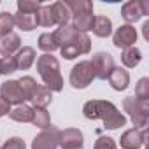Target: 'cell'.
I'll list each match as a JSON object with an SVG mask.
<instances>
[{
  "mask_svg": "<svg viewBox=\"0 0 149 149\" xmlns=\"http://www.w3.org/2000/svg\"><path fill=\"white\" fill-rule=\"evenodd\" d=\"M37 70L44 81V88H47L51 93L53 91H61L63 90V77L60 74V63L54 56L51 54H42L37 60Z\"/></svg>",
  "mask_w": 149,
  "mask_h": 149,
  "instance_id": "cell-1",
  "label": "cell"
},
{
  "mask_svg": "<svg viewBox=\"0 0 149 149\" xmlns=\"http://www.w3.org/2000/svg\"><path fill=\"white\" fill-rule=\"evenodd\" d=\"M123 109L125 112L130 114L132 123L135 125V128L142 130L147 126L149 121V100H139L135 97H126L123 100Z\"/></svg>",
  "mask_w": 149,
  "mask_h": 149,
  "instance_id": "cell-2",
  "label": "cell"
},
{
  "mask_svg": "<svg viewBox=\"0 0 149 149\" xmlns=\"http://www.w3.org/2000/svg\"><path fill=\"white\" fill-rule=\"evenodd\" d=\"M60 51H61V56L67 58V60H74L79 54H88L91 51V39L86 33L76 30V33L72 35V39L68 42H65L60 47Z\"/></svg>",
  "mask_w": 149,
  "mask_h": 149,
  "instance_id": "cell-3",
  "label": "cell"
},
{
  "mask_svg": "<svg viewBox=\"0 0 149 149\" xmlns=\"http://www.w3.org/2000/svg\"><path fill=\"white\" fill-rule=\"evenodd\" d=\"M118 107L107 100H90L83 105V114L88 119H102L104 123L118 114Z\"/></svg>",
  "mask_w": 149,
  "mask_h": 149,
  "instance_id": "cell-4",
  "label": "cell"
},
{
  "mask_svg": "<svg viewBox=\"0 0 149 149\" xmlns=\"http://www.w3.org/2000/svg\"><path fill=\"white\" fill-rule=\"evenodd\" d=\"M95 79L93 68L90 61H79L77 65H74L70 70V84L76 90H84L88 88Z\"/></svg>",
  "mask_w": 149,
  "mask_h": 149,
  "instance_id": "cell-5",
  "label": "cell"
},
{
  "mask_svg": "<svg viewBox=\"0 0 149 149\" xmlns=\"http://www.w3.org/2000/svg\"><path fill=\"white\" fill-rule=\"evenodd\" d=\"M90 65H91V68H93L95 77H97V79H102V81L109 79L111 72H112L114 67H116V65H114V58H112L109 53H104V51L95 53L93 58H91V61H90Z\"/></svg>",
  "mask_w": 149,
  "mask_h": 149,
  "instance_id": "cell-6",
  "label": "cell"
},
{
  "mask_svg": "<svg viewBox=\"0 0 149 149\" xmlns=\"http://www.w3.org/2000/svg\"><path fill=\"white\" fill-rule=\"evenodd\" d=\"M121 16L128 25L139 21L142 16H149V2L147 0H130L121 7Z\"/></svg>",
  "mask_w": 149,
  "mask_h": 149,
  "instance_id": "cell-7",
  "label": "cell"
},
{
  "mask_svg": "<svg viewBox=\"0 0 149 149\" xmlns=\"http://www.w3.org/2000/svg\"><path fill=\"white\" fill-rule=\"evenodd\" d=\"M58 139H60V130L56 126H49V128L42 130L32 140V149H56Z\"/></svg>",
  "mask_w": 149,
  "mask_h": 149,
  "instance_id": "cell-8",
  "label": "cell"
},
{
  "mask_svg": "<svg viewBox=\"0 0 149 149\" xmlns=\"http://www.w3.org/2000/svg\"><path fill=\"white\" fill-rule=\"evenodd\" d=\"M0 98H4L9 105H21L25 102V95L19 88L18 81H6L0 86Z\"/></svg>",
  "mask_w": 149,
  "mask_h": 149,
  "instance_id": "cell-9",
  "label": "cell"
},
{
  "mask_svg": "<svg viewBox=\"0 0 149 149\" xmlns=\"http://www.w3.org/2000/svg\"><path fill=\"white\" fill-rule=\"evenodd\" d=\"M146 137H147V128H130L121 135V147L123 149H140L146 144Z\"/></svg>",
  "mask_w": 149,
  "mask_h": 149,
  "instance_id": "cell-10",
  "label": "cell"
},
{
  "mask_svg": "<svg viewBox=\"0 0 149 149\" xmlns=\"http://www.w3.org/2000/svg\"><path fill=\"white\" fill-rule=\"evenodd\" d=\"M112 42H114L116 47L128 49V47H132V46L137 42V30H135L132 25H121V26L114 32Z\"/></svg>",
  "mask_w": 149,
  "mask_h": 149,
  "instance_id": "cell-11",
  "label": "cell"
},
{
  "mask_svg": "<svg viewBox=\"0 0 149 149\" xmlns=\"http://www.w3.org/2000/svg\"><path fill=\"white\" fill-rule=\"evenodd\" d=\"M58 146H61V149H76L83 146V133L77 128H67L63 132H60V139H58Z\"/></svg>",
  "mask_w": 149,
  "mask_h": 149,
  "instance_id": "cell-12",
  "label": "cell"
},
{
  "mask_svg": "<svg viewBox=\"0 0 149 149\" xmlns=\"http://www.w3.org/2000/svg\"><path fill=\"white\" fill-rule=\"evenodd\" d=\"M21 49V39L18 33L9 32L6 35H0V54L2 56H13Z\"/></svg>",
  "mask_w": 149,
  "mask_h": 149,
  "instance_id": "cell-13",
  "label": "cell"
},
{
  "mask_svg": "<svg viewBox=\"0 0 149 149\" xmlns=\"http://www.w3.org/2000/svg\"><path fill=\"white\" fill-rule=\"evenodd\" d=\"M109 83H111V86L116 91L126 90L128 84H130V74H128V70H125L121 67H114V70L111 72V76H109Z\"/></svg>",
  "mask_w": 149,
  "mask_h": 149,
  "instance_id": "cell-14",
  "label": "cell"
},
{
  "mask_svg": "<svg viewBox=\"0 0 149 149\" xmlns=\"http://www.w3.org/2000/svg\"><path fill=\"white\" fill-rule=\"evenodd\" d=\"M14 60H16L18 70H28V68L33 65V61H35V49L30 47V46H23V47L16 53Z\"/></svg>",
  "mask_w": 149,
  "mask_h": 149,
  "instance_id": "cell-15",
  "label": "cell"
},
{
  "mask_svg": "<svg viewBox=\"0 0 149 149\" xmlns=\"http://www.w3.org/2000/svg\"><path fill=\"white\" fill-rule=\"evenodd\" d=\"M51 13H53L54 23L58 26H65L72 19V13H70V9L67 7L65 2H54V4H51Z\"/></svg>",
  "mask_w": 149,
  "mask_h": 149,
  "instance_id": "cell-16",
  "label": "cell"
},
{
  "mask_svg": "<svg viewBox=\"0 0 149 149\" xmlns=\"http://www.w3.org/2000/svg\"><path fill=\"white\" fill-rule=\"evenodd\" d=\"M72 19H74L72 26L76 28L77 32H83V33L90 32V30L93 28V23H95V16H93V13H84V14L72 16Z\"/></svg>",
  "mask_w": 149,
  "mask_h": 149,
  "instance_id": "cell-17",
  "label": "cell"
},
{
  "mask_svg": "<svg viewBox=\"0 0 149 149\" xmlns=\"http://www.w3.org/2000/svg\"><path fill=\"white\" fill-rule=\"evenodd\" d=\"M13 19H14V26H19L23 32H32L33 28H37V18H35V14L16 13L13 16Z\"/></svg>",
  "mask_w": 149,
  "mask_h": 149,
  "instance_id": "cell-18",
  "label": "cell"
},
{
  "mask_svg": "<svg viewBox=\"0 0 149 149\" xmlns=\"http://www.w3.org/2000/svg\"><path fill=\"white\" fill-rule=\"evenodd\" d=\"M9 118L13 121H18V123H32V119H33V107L21 104V105H18L16 109H13L9 112Z\"/></svg>",
  "mask_w": 149,
  "mask_h": 149,
  "instance_id": "cell-19",
  "label": "cell"
},
{
  "mask_svg": "<svg viewBox=\"0 0 149 149\" xmlns=\"http://www.w3.org/2000/svg\"><path fill=\"white\" fill-rule=\"evenodd\" d=\"M93 33L97 37H109L112 33V23L107 16H95V23H93Z\"/></svg>",
  "mask_w": 149,
  "mask_h": 149,
  "instance_id": "cell-20",
  "label": "cell"
},
{
  "mask_svg": "<svg viewBox=\"0 0 149 149\" xmlns=\"http://www.w3.org/2000/svg\"><path fill=\"white\" fill-rule=\"evenodd\" d=\"M51 100H53L51 91L47 88H44V86H39V90L35 91V95L32 97L30 102L33 104V109H46L51 104Z\"/></svg>",
  "mask_w": 149,
  "mask_h": 149,
  "instance_id": "cell-21",
  "label": "cell"
},
{
  "mask_svg": "<svg viewBox=\"0 0 149 149\" xmlns=\"http://www.w3.org/2000/svg\"><path fill=\"white\" fill-rule=\"evenodd\" d=\"M140 60H142V53H140V49H137L135 46H132V47H128V49H123L121 61H123L125 67L133 68V67H137V65L140 63Z\"/></svg>",
  "mask_w": 149,
  "mask_h": 149,
  "instance_id": "cell-22",
  "label": "cell"
},
{
  "mask_svg": "<svg viewBox=\"0 0 149 149\" xmlns=\"http://www.w3.org/2000/svg\"><path fill=\"white\" fill-rule=\"evenodd\" d=\"M65 4L70 9L72 16L84 14V13H93V4L90 2V0H68V2H65Z\"/></svg>",
  "mask_w": 149,
  "mask_h": 149,
  "instance_id": "cell-23",
  "label": "cell"
},
{
  "mask_svg": "<svg viewBox=\"0 0 149 149\" xmlns=\"http://www.w3.org/2000/svg\"><path fill=\"white\" fill-rule=\"evenodd\" d=\"M18 83H19V88H21L23 95H25V100H32V97L35 95V91H37V90H39V86H40V84H37V83H35V79H33V77H30V76L21 77Z\"/></svg>",
  "mask_w": 149,
  "mask_h": 149,
  "instance_id": "cell-24",
  "label": "cell"
},
{
  "mask_svg": "<svg viewBox=\"0 0 149 149\" xmlns=\"http://www.w3.org/2000/svg\"><path fill=\"white\" fill-rule=\"evenodd\" d=\"M76 33V28H74L72 25H65V26H58L56 28V32L53 33V37H54V40H56V44H58V47H61L65 42H68L70 39H72V35Z\"/></svg>",
  "mask_w": 149,
  "mask_h": 149,
  "instance_id": "cell-25",
  "label": "cell"
},
{
  "mask_svg": "<svg viewBox=\"0 0 149 149\" xmlns=\"http://www.w3.org/2000/svg\"><path fill=\"white\" fill-rule=\"evenodd\" d=\"M35 18H37V26H53V25H56L54 18H53V13H51V6H42L37 11Z\"/></svg>",
  "mask_w": 149,
  "mask_h": 149,
  "instance_id": "cell-26",
  "label": "cell"
},
{
  "mask_svg": "<svg viewBox=\"0 0 149 149\" xmlns=\"http://www.w3.org/2000/svg\"><path fill=\"white\" fill-rule=\"evenodd\" d=\"M39 47H40V51H44L46 54H51L53 51H56V49H58V44H56L53 33H42V35L39 37Z\"/></svg>",
  "mask_w": 149,
  "mask_h": 149,
  "instance_id": "cell-27",
  "label": "cell"
},
{
  "mask_svg": "<svg viewBox=\"0 0 149 149\" xmlns=\"http://www.w3.org/2000/svg\"><path fill=\"white\" fill-rule=\"evenodd\" d=\"M32 123H33L35 126L42 128V130L49 128V126H51V119H49L47 111H46V109H33V119H32Z\"/></svg>",
  "mask_w": 149,
  "mask_h": 149,
  "instance_id": "cell-28",
  "label": "cell"
},
{
  "mask_svg": "<svg viewBox=\"0 0 149 149\" xmlns=\"http://www.w3.org/2000/svg\"><path fill=\"white\" fill-rule=\"evenodd\" d=\"M16 60L14 56H2L0 58V76H9V74L16 72Z\"/></svg>",
  "mask_w": 149,
  "mask_h": 149,
  "instance_id": "cell-29",
  "label": "cell"
},
{
  "mask_svg": "<svg viewBox=\"0 0 149 149\" xmlns=\"http://www.w3.org/2000/svg\"><path fill=\"white\" fill-rule=\"evenodd\" d=\"M40 7L42 4L35 2V0H19L18 2V13H25V14H37Z\"/></svg>",
  "mask_w": 149,
  "mask_h": 149,
  "instance_id": "cell-30",
  "label": "cell"
},
{
  "mask_svg": "<svg viewBox=\"0 0 149 149\" xmlns=\"http://www.w3.org/2000/svg\"><path fill=\"white\" fill-rule=\"evenodd\" d=\"M13 28H14L13 14H9V13H0V35H6V33L13 32Z\"/></svg>",
  "mask_w": 149,
  "mask_h": 149,
  "instance_id": "cell-31",
  "label": "cell"
},
{
  "mask_svg": "<svg viewBox=\"0 0 149 149\" xmlns=\"http://www.w3.org/2000/svg\"><path fill=\"white\" fill-rule=\"evenodd\" d=\"M135 98L139 100H149V79L142 77L135 86Z\"/></svg>",
  "mask_w": 149,
  "mask_h": 149,
  "instance_id": "cell-32",
  "label": "cell"
},
{
  "mask_svg": "<svg viewBox=\"0 0 149 149\" xmlns=\"http://www.w3.org/2000/svg\"><path fill=\"white\" fill-rule=\"evenodd\" d=\"M125 125H126V118H125L121 112L114 114L111 119H107V121L104 123V126H105V128H109V130H116V128H119V126H125Z\"/></svg>",
  "mask_w": 149,
  "mask_h": 149,
  "instance_id": "cell-33",
  "label": "cell"
},
{
  "mask_svg": "<svg viewBox=\"0 0 149 149\" xmlns=\"http://www.w3.org/2000/svg\"><path fill=\"white\" fill-rule=\"evenodd\" d=\"M93 149H118V147H116L114 139H111V137H98L95 140Z\"/></svg>",
  "mask_w": 149,
  "mask_h": 149,
  "instance_id": "cell-34",
  "label": "cell"
},
{
  "mask_svg": "<svg viewBox=\"0 0 149 149\" xmlns=\"http://www.w3.org/2000/svg\"><path fill=\"white\" fill-rule=\"evenodd\" d=\"M0 149H26L25 140L19 137H11L9 140H6V144L0 147Z\"/></svg>",
  "mask_w": 149,
  "mask_h": 149,
  "instance_id": "cell-35",
  "label": "cell"
},
{
  "mask_svg": "<svg viewBox=\"0 0 149 149\" xmlns=\"http://www.w3.org/2000/svg\"><path fill=\"white\" fill-rule=\"evenodd\" d=\"M9 112H11V105L4 98H0V118L6 116V114H9Z\"/></svg>",
  "mask_w": 149,
  "mask_h": 149,
  "instance_id": "cell-36",
  "label": "cell"
},
{
  "mask_svg": "<svg viewBox=\"0 0 149 149\" xmlns=\"http://www.w3.org/2000/svg\"><path fill=\"white\" fill-rule=\"evenodd\" d=\"M142 32H144V39H146V40H149V21H146V23H144Z\"/></svg>",
  "mask_w": 149,
  "mask_h": 149,
  "instance_id": "cell-37",
  "label": "cell"
},
{
  "mask_svg": "<svg viewBox=\"0 0 149 149\" xmlns=\"http://www.w3.org/2000/svg\"><path fill=\"white\" fill-rule=\"evenodd\" d=\"M76 149H83V147H76Z\"/></svg>",
  "mask_w": 149,
  "mask_h": 149,
  "instance_id": "cell-38",
  "label": "cell"
}]
</instances>
